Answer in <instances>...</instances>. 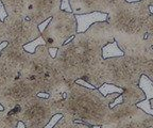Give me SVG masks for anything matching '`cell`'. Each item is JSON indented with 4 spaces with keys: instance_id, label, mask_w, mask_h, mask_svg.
<instances>
[{
    "instance_id": "6da1fadb",
    "label": "cell",
    "mask_w": 153,
    "mask_h": 128,
    "mask_svg": "<svg viewBox=\"0 0 153 128\" xmlns=\"http://www.w3.org/2000/svg\"><path fill=\"white\" fill-rule=\"evenodd\" d=\"M114 41L108 22H96L85 32L76 33L71 41L57 49L55 65L70 85L80 78L88 82L98 73L104 60L103 46Z\"/></svg>"
},
{
    "instance_id": "7a4b0ae2",
    "label": "cell",
    "mask_w": 153,
    "mask_h": 128,
    "mask_svg": "<svg viewBox=\"0 0 153 128\" xmlns=\"http://www.w3.org/2000/svg\"><path fill=\"white\" fill-rule=\"evenodd\" d=\"M119 95L113 93L103 96L98 89H87L74 82L59 100V113L91 127L105 125L111 112L110 104Z\"/></svg>"
},
{
    "instance_id": "3957f363",
    "label": "cell",
    "mask_w": 153,
    "mask_h": 128,
    "mask_svg": "<svg viewBox=\"0 0 153 128\" xmlns=\"http://www.w3.org/2000/svg\"><path fill=\"white\" fill-rule=\"evenodd\" d=\"M19 77L30 80L38 94L46 93L51 97L63 95L71 87L59 72L54 59L51 58L45 45L38 46L34 53L30 55Z\"/></svg>"
},
{
    "instance_id": "277c9868",
    "label": "cell",
    "mask_w": 153,
    "mask_h": 128,
    "mask_svg": "<svg viewBox=\"0 0 153 128\" xmlns=\"http://www.w3.org/2000/svg\"><path fill=\"white\" fill-rule=\"evenodd\" d=\"M150 15L149 5L143 1L132 3L124 1L108 14V24L114 35H139Z\"/></svg>"
},
{
    "instance_id": "5b68a950",
    "label": "cell",
    "mask_w": 153,
    "mask_h": 128,
    "mask_svg": "<svg viewBox=\"0 0 153 128\" xmlns=\"http://www.w3.org/2000/svg\"><path fill=\"white\" fill-rule=\"evenodd\" d=\"M64 95V94H63ZM60 96L48 98L33 96L11 110L15 114L19 122H22L26 128H44L50 122L51 118L59 113V100L63 97Z\"/></svg>"
},
{
    "instance_id": "8992f818",
    "label": "cell",
    "mask_w": 153,
    "mask_h": 128,
    "mask_svg": "<svg viewBox=\"0 0 153 128\" xmlns=\"http://www.w3.org/2000/svg\"><path fill=\"white\" fill-rule=\"evenodd\" d=\"M76 34V20L74 13L60 10L51 18L50 22L42 32L45 46L59 49L67 42H70Z\"/></svg>"
},
{
    "instance_id": "52a82bcc",
    "label": "cell",
    "mask_w": 153,
    "mask_h": 128,
    "mask_svg": "<svg viewBox=\"0 0 153 128\" xmlns=\"http://www.w3.org/2000/svg\"><path fill=\"white\" fill-rule=\"evenodd\" d=\"M3 24L5 41L14 46L22 47L42 35L38 27L22 15H7Z\"/></svg>"
},
{
    "instance_id": "ba28073f",
    "label": "cell",
    "mask_w": 153,
    "mask_h": 128,
    "mask_svg": "<svg viewBox=\"0 0 153 128\" xmlns=\"http://www.w3.org/2000/svg\"><path fill=\"white\" fill-rule=\"evenodd\" d=\"M37 94V91L30 80L18 77L0 91V104L3 106L4 110L11 111L15 107L20 106Z\"/></svg>"
},
{
    "instance_id": "9c48e42d",
    "label": "cell",
    "mask_w": 153,
    "mask_h": 128,
    "mask_svg": "<svg viewBox=\"0 0 153 128\" xmlns=\"http://www.w3.org/2000/svg\"><path fill=\"white\" fill-rule=\"evenodd\" d=\"M62 0H28L26 18L38 26L60 11Z\"/></svg>"
},
{
    "instance_id": "30bf717a",
    "label": "cell",
    "mask_w": 153,
    "mask_h": 128,
    "mask_svg": "<svg viewBox=\"0 0 153 128\" xmlns=\"http://www.w3.org/2000/svg\"><path fill=\"white\" fill-rule=\"evenodd\" d=\"M31 53H28L25 51L24 47L14 46L11 44H7V46L1 51L0 59L7 64L9 67H11L16 73H20V70L24 68L26 63L28 62Z\"/></svg>"
},
{
    "instance_id": "8fae6325",
    "label": "cell",
    "mask_w": 153,
    "mask_h": 128,
    "mask_svg": "<svg viewBox=\"0 0 153 128\" xmlns=\"http://www.w3.org/2000/svg\"><path fill=\"white\" fill-rule=\"evenodd\" d=\"M140 112H143V110L139 109L136 105H129L121 103V104H118L113 108H111V112L108 118V121H106V124L122 123V122L130 120L133 116L139 114Z\"/></svg>"
},
{
    "instance_id": "7c38bea8",
    "label": "cell",
    "mask_w": 153,
    "mask_h": 128,
    "mask_svg": "<svg viewBox=\"0 0 153 128\" xmlns=\"http://www.w3.org/2000/svg\"><path fill=\"white\" fill-rule=\"evenodd\" d=\"M69 3L74 15L102 12L103 0H69Z\"/></svg>"
},
{
    "instance_id": "4fadbf2b",
    "label": "cell",
    "mask_w": 153,
    "mask_h": 128,
    "mask_svg": "<svg viewBox=\"0 0 153 128\" xmlns=\"http://www.w3.org/2000/svg\"><path fill=\"white\" fill-rule=\"evenodd\" d=\"M76 33L85 32L91 25L96 22H108V14L102 12H91L87 14L76 15Z\"/></svg>"
},
{
    "instance_id": "5bb4252c",
    "label": "cell",
    "mask_w": 153,
    "mask_h": 128,
    "mask_svg": "<svg viewBox=\"0 0 153 128\" xmlns=\"http://www.w3.org/2000/svg\"><path fill=\"white\" fill-rule=\"evenodd\" d=\"M122 103L129 105H136L145 100L146 96L143 91L138 87V85H131L123 88V92L121 94Z\"/></svg>"
},
{
    "instance_id": "9a60e30c",
    "label": "cell",
    "mask_w": 153,
    "mask_h": 128,
    "mask_svg": "<svg viewBox=\"0 0 153 128\" xmlns=\"http://www.w3.org/2000/svg\"><path fill=\"white\" fill-rule=\"evenodd\" d=\"M7 15H22L27 16L28 0H0Z\"/></svg>"
},
{
    "instance_id": "2e32d148",
    "label": "cell",
    "mask_w": 153,
    "mask_h": 128,
    "mask_svg": "<svg viewBox=\"0 0 153 128\" xmlns=\"http://www.w3.org/2000/svg\"><path fill=\"white\" fill-rule=\"evenodd\" d=\"M19 77V74L13 70L0 59V91Z\"/></svg>"
},
{
    "instance_id": "e0dca14e",
    "label": "cell",
    "mask_w": 153,
    "mask_h": 128,
    "mask_svg": "<svg viewBox=\"0 0 153 128\" xmlns=\"http://www.w3.org/2000/svg\"><path fill=\"white\" fill-rule=\"evenodd\" d=\"M18 124L16 115L11 111H0V128H16Z\"/></svg>"
},
{
    "instance_id": "ac0fdd59",
    "label": "cell",
    "mask_w": 153,
    "mask_h": 128,
    "mask_svg": "<svg viewBox=\"0 0 153 128\" xmlns=\"http://www.w3.org/2000/svg\"><path fill=\"white\" fill-rule=\"evenodd\" d=\"M91 126L84 123H78L68 115H63L52 128H91Z\"/></svg>"
},
{
    "instance_id": "d6986e66",
    "label": "cell",
    "mask_w": 153,
    "mask_h": 128,
    "mask_svg": "<svg viewBox=\"0 0 153 128\" xmlns=\"http://www.w3.org/2000/svg\"><path fill=\"white\" fill-rule=\"evenodd\" d=\"M124 53L121 49L118 47L116 41L112 43H108L104 45L102 48V58L108 59V58H115V57H122Z\"/></svg>"
},
{
    "instance_id": "ffe728a7",
    "label": "cell",
    "mask_w": 153,
    "mask_h": 128,
    "mask_svg": "<svg viewBox=\"0 0 153 128\" xmlns=\"http://www.w3.org/2000/svg\"><path fill=\"white\" fill-rule=\"evenodd\" d=\"M139 35H143L145 39L148 40L153 46V14H151L147 22H145Z\"/></svg>"
},
{
    "instance_id": "44dd1931",
    "label": "cell",
    "mask_w": 153,
    "mask_h": 128,
    "mask_svg": "<svg viewBox=\"0 0 153 128\" xmlns=\"http://www.w3.org/2000/svg\"><path fill=\"white\" fill-rule=\"evenodd\" d=\"M98 90L100 91V93L103 96H108V95L113 94V93L122 94V92H123V89L116 87V85H108V83H103Z\"/></svg>"
},
{
    "instance_id": "7402d4cb",
    "label": "cell",
    "mask_w": 153,
    "mask_h": 128,
    "mask_svg": "<svg viewBox=\"0 0 153 128\" xmlns=\"http://www.w3.org/2000/svg\"><path fill=\"white\" fill-rule=\"evenodd\" d=\"M41 45H45V41H44V39L42 37V36H39V37L34 40V41L24 45L22 47H24L25 51H27L28 53H34L35 49L37 48L38 46H41Z\"/></svg>"
},
{
    "instance_id": "603a6c76",
    "label": "cell",
    "mask_w": 153,
    "mask_h": 128,
    "mask_svg": "<svg viewBox=\"0 0 153 128\" xmlns=\"http://www.w3.org/2000/svg\"><path fill=\"white\" fill-rule=\"evenodd\" d=\"M124 1H126V0H103L102 13H106V14H108V13H110L114 7H116L118 4L124 2Z\"/></svg>"
},
{
    "instance_id": "cb8c5ba5",
    "label": "cell",
    "mask_w": 153,
    "mask_h": 128,
    "mask_svg": "<svg viewBox=\"0 0 153 128\" xmlns=\"http://www.w3.org/2000/svg\"><path fill=\"white\" fill-rule=\"evenodd\" d=\"M143 75H146L153 82V60L145 63L143 67Z\"/></svg>"
},
{
    "instance_id": "d4e9b609",
    "label": "cell",
    "mask_w": 153,
    "mask_h": 128,
    "mask_svg": "<svg viewBox=\"0 0 153 128\" xmlns=\"http://www.w3.org/2000/svg\"><path fill=\"white\" fill-rule=\"evenodd\" d=\"M60 10L65 11V12H68V13H72L71 12V7H70L69 0H62V1H61Z\"/></svg>"
},
{
    "instance_id": "484cf974",
    "label": "cell",
    "mask_w": 153,
    "mask_h": 128,
    "mask_svg": "<svg viewBox=\"0 0 153 128\" xmlns=\"http://www.w3.org/2000/svg\"><path fill=\"white\" fill-rule=\"evenodd\" d=\"M7 17V13L4 9V5L2 4V2L0 1V20L1 22H4V19Z\"/></svg>"
},
{
    "instance_id": "4316f807",
    "label": "cell",
    "mask_w": 153,
    "mask_h": 128,
    "mask_svg": "<svg viewBox=\"0 0 153 128\" xmlns=\"http://www.w3.org/2000/svg\"><path fill=\"white\" fill-rule=\"evenodd\" d=\"M74 82H76V85H82V87H84V88H87V89H95V88H94L93 85H89L88 82H86L85 80H83V79H82V78H80V79H76Z\"/></svg>"
},
{
    "instance_id": "83f0119b",
    "label": "cell",
    "mask_w": 153,
    "mask_h": 128,
    "mask_svg": "<svg viewBox=\"0 0 153 128\" xmlns=\"http://www.w3.org/2000/svg\"><path fill=\"white\" fill-rule=\"evenodd\" d=\"M5 41V32H4V24L0 20V43Z\"/></svg>"
},
{
    "instance_id": "f1b7e54d",
    "label": "cell",
    "mask_w": 153,
    "mask_h": 128,
    "mask_svg": "<svg viewBox=\"0 0 153 128\" xmlns=\"http://www.w3.org/2000/svg\"><path fill=\"white\" fill-rule=\"evenodd\" d=\"M51 18H52V17H51ZM51 18H48L47 20H45V22H43L41 25H38V26H37V27H38V30H39V31H41V33L44 31V30L46 29V27H47V26H48V24H49V22H50Z\"/></svg>"
},
{
    "instance_id": "f546056e",
    "label": "cell",
    "mask_w": 153,
    "mask_h": 128,
    "mask_svg": "<svg viewBox=\"0 0 153 128\" xmlns=\"http://www.w3.org/2000/svg\"><path fill=\"white\" fill-rule=\"evenodd\" d=\"M140 128H153V116L151 115L150 118H149L148 121L143 124V125L141 126Z\"/></svg>"
},
{
    "instance_id": "4dcf8cb0",
    "label": "cell",
    "mask_w": 153,
    "mask_h": 128,
    "mask_svg": "<svg viewBox=\"0 0 153 128\" xmlns=\"http://www.w3.org/2000/svg\"><path fill=\"white\" fill-rule=\"evenodd\" d=\"M48 51H49V55L51 56V58L54 59L55 56H56L57 49L56 48H49V49H48Z\"/></svg>"
},
{
    "instance_id": "1f68e13d",
    "label": "cell",
    "mask_w": 153,
    "mask_h": 128,
    "mask_svg": "<svg viewBox=\"0 0 153 128\" xmlns=\"http://www.w3.org/2000/svg\"><path fill=\"white\" fill-rule=\"evenodd\" d=\"M7 44H9L7 42H2V43H0V55H1V51L7 46Z\"/></svg>"
},
{
    "instance_id": "d6a6232c",
    "label": "cell",
    "mask_w": 153,
    "mask_h": 128,
    "mask_svg": "<svg viewBox=\"0 0 153 128\" xmlns=\"http://www.w3.org/2000/svg\"><path fill=\"white\" fill-rule=\"evenodd\" d=\"M141 1H143V2L146 3V4H148L149 7H153V0H141Z\"/></svg>"
},
{
    "instance_id": "836d02e7",
    "label": "cell",
    "mask_w": 153,
    "mask_h": 128,
    "mask_svg": "<svg viewBox=\"0 0 153 128\" xmlns=\"http://www.w3.org/2000/svg\"><path fill=\"white\" fill-rule=\"evenodd\" d=\"M16 128H26V126H25V124L22 123V122H19L18 121V124H17V127Z\"/></svg>"
},
{
    "instance_id": "e575fe53",
    "label": "cell",
    "mask_w": 153,
    "mask_h": 128,
    "mask_svg": "<svg viewBox=\"0 0 153 128\" xmlns=\"http://www.w3.org/2000/svg\"><path fill=\"white\" fill-rule=\"evenodd\" d=\"M149 11H150L151 14H153V7H149Z\"/></svg>"
},
{
    "instance_id": "d590c367",
    "label": "cell",
    "mask_w": 153,
    "mask_h": 128,
    "mask_svg": "<svg viewBox=\"0 0 153 128\" xmlns=\"http://www.w3.org/2000/svg\"><path fill=\"white\" fill-rule=\"evenodd\" d=\"M150 107H151V108L153 109V98H152V99H151V100H150Z\"/></svg>"
},
{
    "instance_id": "8d00e7d4",
    "label": "cell",
    "mask_w": 153,
    "mask_h": 128,
    "mask_svg": "<svg viewBox=\"0 0 153 128\" xmlns=\"http://www.w3.org/2000/svg\"><path fill=\"white\" fill-rule=\"evenodd\" d=\"M2 110H4V108H3V106L1 104H0V111H2Z\"/></svg>"
},
{
    "instance_id": "74e56055",
    "label": "cell",
    "mask_w": 153,
    "mask_h": 128,
    "mask_svg": "<svg viewBox=\"0 0 153 128\" xmlns=\"http://www.w3.org/2000/svg\"><path fill=\"white\" fill-rule=\"evenodd\" d=\"M94 128H100V126H94Z\"/></svg>"
},
{
    "instance_id": "f35d334b",
    "label": "cell",
    "mask_w": 153,
    "mask_h": 128,
    "mask_svg": "<svg viewBox=\"0 0 153 128\" xmlns=\"http://www.w3.org/2000/svg\"><path fill=\"white\" fill-rule=\"evenodd\" d=\"M91 128H94V127H91Z\"/></svg>"
}]
</instances>
